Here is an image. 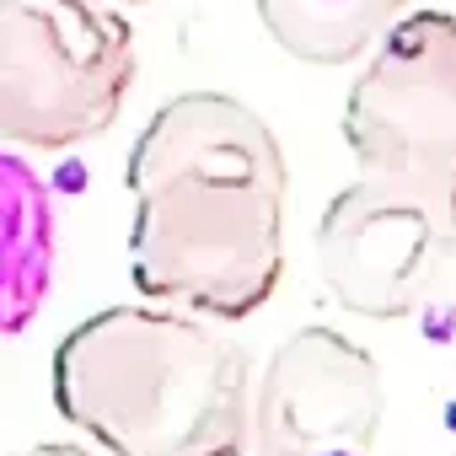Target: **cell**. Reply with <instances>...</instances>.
<instances>
[{
  "mask_svg": "<svg viewBox=\"0 0 456 456\" xmlns=\"http://www.w3.org/2000/svg\"><path fill=\"white\" fill-rule=\"evenodd\" d=\"M285 151L225 92L167 97L129 151V274L156 306L242 322L285 274Z\"/></svg>",
  "mask_w": 456,
  "mask_h": 456,
  "instance_id": "6da1fadb",
  "label": "cell"
},
{
  "mask_svg": "<svg viewBox=\"0 0 456 456\" xmlns=\"http://www.w3.org/2000/svg\"><path fill=\"white\" fill-rule=\"evenodd\" d=\"M54 408L108 456H237L253 365L209 317L108 306L54 349Z\"/></svg>",
  "mask_w": 456,
  "mask_h": 456,
  "instance_id": "7a4b0ae2",
  "label": "cell"
},
{
  "mask_svg": "<svg viewBox=\"0 0 456 456\" xmlns=\"http://www.w3.org/2000/svg\"><path fill=\"white\" fill-rule=\"evenodd\" d=\"M134 28L108 0H0V140L70 151L129 102Z\"/></svg>",
  "mask_w": 456,
  "mask_h": 456,
  "instance_id": "3957f363",
  "label": "cell"
},
{
  "mask_svg": "<svg viewBox=\"0 0 456 456\" xmlns=\"http://www.w3.org/2000/svg\"><path fill=\"white\" fill-rule=\"evenodd\" d=\"M360 177L456 199V12H408L344 102Z\"/></svg>",
  "mask_w": 456,
  "mask_h": 456,
  "instance_id": "277c9868",
  "label": "cell"
},
{
  "mask_svg": "<svg viewBox=\"0 0 456 456\" xmlns=\"http://www.w3.org/2000/svg\"><path fill=\"white\" fill-rule=\"evenodd\" d=\"M456 264V199L354 177L317 220L328 296L370 322L413 317Z\"/></svg>",
  "mask_w": 456,
  "mask_h": 456,
  "instance_id": "5b68a950",
  "label": "cell"
},
{
  "mask_svg": "<svg viewBox=\"0 0 456 456\" xmlns=\"http://www.w3.org/2000/svg\"><path fill=\"white\" fill-rule=\"evenodd\" d=\"M387 387L370 349L338 328L290 333L253 381L248 445L269 456H376Z\"/></svg>",
  "mask_w": 456,
  "mask_h": 456,
  "instance_id": "8992f818",
  "label": "cell"
},
{
  "mask_svg": "<svg viewBox=\"0 0 456 456\" xmlns=\"http://www.w3.org/2000/svg\"><path fill=\"white\" fill-rule=\"evenodd\" d=\"M54 285V199L49 183L0 145V344L22 338Z\"/></svg>",
  "mask_w": 456,
  "mask_h": 456,
  "instance_id": "52a82bcc",
  "label": "cell"
},
{
  "mask_svg": "<svg viewBox=\"0 0 456 456\" xmlns=\"http://www.w3.org/2000/svg\"><path fill=\"white\" fill-rule=\"evenodd\" d=\"M253 6L264 33L306 65H354L408 17V0H253Z\"/></svg>",
  "mask_w": 456,
  "mask_h": 456,
  "instance_id": "ba28073f",
  "label": "cell"
},
{
  "mask_svg": "<svg viewBox=\"0 0 456 456\" xmlns=\"http://www.w3.org/2000/svg\"><path fill=\"white\" fill-rule=\"evenodd\" d=\"M0 456H92L86 445H70V440H44V445H28V451H0Z\"/></svg>",
  "mask_w": 456,
  "mask_h": 456,
  "instance_id": "9c48e42d",
  "label": "cell"
},
{
  "mask_svg": "<svg viewBox=\"0 0 456 456\" xmlns=\"http://www.w3.org/2000/svg\"><path fill=\"white\" fill-rule=\"evenodd\" d=\"M237 456H269V451H258V445H242V451H237Z\"/></svg>",
  "mask_w": 456,
  "mask_h": 456,
  "instance_id": "30bf717a",
  "label": "cell"
}]
</instances>
